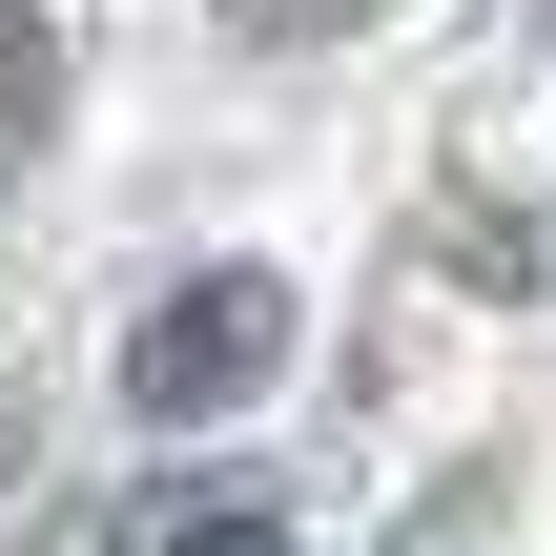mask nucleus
<instances>
[{"label":"nucleus","mask_w":556,"mask_h":556,"mask_svg":"<svg viewBox=\"0 0 556 556\" xmlns=\"http://www.w3.org/2000/svg\"><path fill=\"white\" fill-rule=\"evenodd\" d=\"M268 371H289V289H268V268L165 289V309H144V351H124V392H144V413H227V392H268Z\"/></svg>","instance_id":"1"},{"label":"nucleus","mask_w":556,"mask_h":556,"mask_svg":"<svg viewBox=\"0 0 556 556\" xmlns=\"http://www.w3.org/2000/svg\"><path fill=\"white\" fill-rule=\"evenodd\" d=\"M165 556H289V536H268V516H186Z\"/></svg>","instance_id":"2"}]
</instances>
